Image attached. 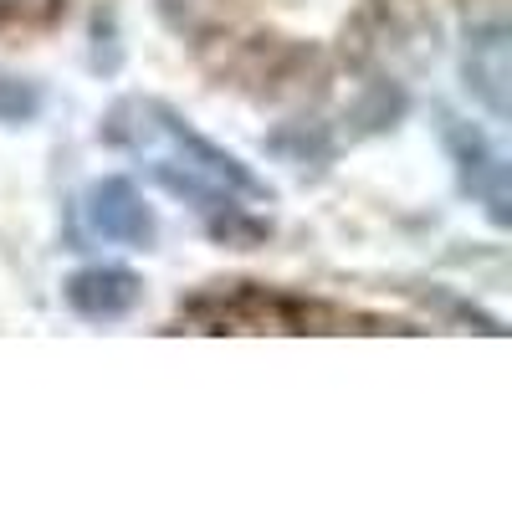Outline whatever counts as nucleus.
<instances>
[{"instance_id": "obj_2", "label": "nucleus", "mask_w": 512, "mask_h": 512, "mask_svg": "<svg viewBox=\"0 0 512 512\" xmlns=\"http://www.w3.org/2000/svg\"><path fill=\"white\" fill-rule=\"evenodd\" d=\"M82 221H88V231L98 241H113V246H149L154 241V216H149L144 195L118 175L88 185V195H82Z\"/></svg>"}, {"instance_id": "obj_6", "label": "nucleus", "mask_w": 512, "mask_h": 512, "mask_svg": "<svg viewBox=\"0 0 512 512\" xmlns=\"http://www.w3.org/2000/svg\"><path fill=\"white\" fill-rule=\"evenodd\" d=\"M6 6H16V0H0V11H6Z\"/></svg>"}, {"instance_id": "obj_5", "label": "nucleus", "mask_w": 512, "mask_h": 512, "mask_svg": "<svg viewBox=\"0 0 512 512\" xmlns=\"http://www.w3.org/2000/svg\"><path fill=\"white\" fill-rule=\"evenodd\" d=\"M446 144L456 154L461 185L487 200V216L497 226H507V164L487 149V139L477 134V128H446Z\"/></svg>"}, {"instance_id": "obj_1", "label": "nucleus", "mask_w": 512, "mask_h": 512, "mask_svg": "<svg viewBox=\"0 0 512 512\" xmlns=\"http://www.w3.org/2000/svg\"><path fill=\"white\" fill-rule=\"evenodd\" d=\"M139 123H123L113 113L108 134L118 144H134L139 154L154 159V175L175 190V195H195L210 205H236V200H262V185L246 175V164L226 149H216L205 134L185 118H175L164 103H123Z\"/></svg>"}, {"instance_id": "obj_3", "label": "nucleus", "mask_w": 512, "mask_h": 512, "mask_svg": "<svg viewBox=\"0 0 512 512\" xmlns=\"http://www.w3.org/2000/svg\"><path fill=\"white\" fill-rule=\"evenodd\" d=\"M461 77H466V93H472L492 118H507V93H512V52H507V26H477L466 36V52H461Z\"/></svg>"}, {"instance_id": "obj_4", "label": "nucleus", "mask_w": 512, "mask_h": 512, "mask_svg": "<svg viewBox=\"0 0 512 512\" xmlns=\"http://www.w3.org/2000/svg\"><path fill=\"white\" fill-rule=\"evenodd\" d=\"M144 297V282L139 272H128L118 262H98V267H82L67 277V303L72 313L93 318V323H113V318H128Z\"/></svg>"}]
</instances>
